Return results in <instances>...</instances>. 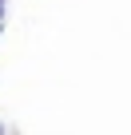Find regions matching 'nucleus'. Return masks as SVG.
<instances>
[{
    "instance_id": "1",
    "label": "nucleus",
    "mask_w": 131,
    "mask_h": 135,
    "mask_svg": "<svg viewBox=\"0 0 131 135\" xmlns=\"http://www.w3.org/2000/svg\"><path fill=\"white\" fill-rule=\"evenodd\" d=\"M0 135H4V127H0Z\"/></svg>"
}]
</instances>
